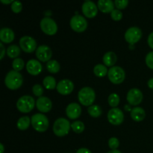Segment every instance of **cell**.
Masks as SVG:
<instances>
[{
    "label": "cell",
    "instance_id": "cell-1",
    "mask_svg": "<svg viewBox=\"0 0 153 153\" xmlns=\"http://www.w3.org/2000/svg\"><path fill=\"white\" fill-rule=\"evenodd\" d=\"M23 83V77L20 73L10 70L4 78V84L10 90H16L20 88Z\"/></svg>",
    "mask_w": 153,
    "mask_h": 153
},
{
    "label": "cell",
    "instance_id": "cell-2",
    "mask_svg": "<svg viewBox=\"0 0 153 153\" xmlns=\"http://www.w3.org/2000/svg\"><path fill=\"white\" fill-rule=\"evenodd\" d=\"M78 99L81 104L85 106H91L95 101L96 93L90 87L82 88L78 93Z\"/></svg>",
    "mask_w": 153,
    "mask_h": 153
},
{
    "label": "cell",
    "instance_id": "cell-3",
    "mask_svg": "<svg viewBox=\"0 0 153 153\" xmlns=\"http://www.w3.org/2000/svg\"><path fill=\"white\" fill-rule=\"evenodd\" d=\"M31 123L33 128L38 132H44L49 128V120L46 115L37 113L31 118Z\"/></svg>",
    "mask_w": 153,
    "mask_h": 153
},
{
    "label": "cell",
    "instance_id": "cell-4",
    "mask_svg": "<svg viewBox=\"0 0 153 153\" xmlns=\"http://www.w3.org/2000/svg\"><path fill=\"white\" fill-rule=\"evenodd\" d=\"M70 128H71V124L69 120H66L65 118L60 117L55 121L52 129L55 135L58 137H63L68 134Z\"/></svg>",
    "mask_w": 153,
    "mask_h": 153
},
{
    "label": "cell",
    "instance_id": "cell-5",
    "mask_svg": "<svg viewBox=\"0 0 153 153\" xmlns=\"http://www.w3.org/2000/svg\"><path fill=\"white\" fill-rule=\"evenodd\" d=\"M35 105V100L32 97L25 95L21 97L16 102V108L22 113H28L33 110Z\"/></svg>",
    "mask_w": 153,
    "mask_h": 153
},
{
    "label": "cell",
    "instance_id": "cell-6",
    "mask_svg": "<svg viewBox=\"0 0 153 153\" xmlns=\"http://www.w3.org/2000/svg\"><path fill=\"white\" fill-rule=\"evenodd\" d=\"M108 76L111 82L115 85L121 84L126 78V73L123 69L118 66L111 67L108 73Z\"/></svg>",
    "mask_w": 153,
    "mask_h": 153
},
{
    "label": "cell",
    "instance_id": "cell-7",
    "mask_svg": "<svg viewBox=\"0 0 153 153\" xmlns=\"http://www.w3.org/2000/svg\"><path fill=\"white\" fill-rule=\"evenodd\" d=\"M40 25L42 31L49 35H54L58 31V25L55 21L49 16L43 18L40 21Z\"/></svg>",
    "mask_w": 153,
    "mask_h": 153
},
{
    "label": "cell",
    "instance_id": "cell-8",
    "mask_svg": "<svg viewBox=\"0 0 153 153\" xmlns=\"http://www.w3.org/2000/svg\"><path fill=\"white\" fill-rule=\"evenodd\" d=\"M70 25L73 31L76 32H83L88 27V22L83 16L76 14L70 19Z\"/></svg>",
    "mask_w": 153,
    "mask_h": 153
},
{
    "label": "cell",
    "instance_id": "cell-9",
    "mask_svg": "<svg viewBox=\"0 0 153 153\" xmlns=\"http://www.w3.org/2000/svg\"><path fill=\"white\" fill-rule=\"evenodd\" d=\"M142 37V31L136 26L130 27L125 33V39L131 45L137 43Z\"/></svg>",
    "mask_w": 153,
    "mask_h": 153
},
{
    "label": "cell",
    "instance_id": "cell-10",
    "mask_svg": "<svg viewBox=\"0 0 153 153\" xmlns=\"http://www.w3.org/2000/svg\"><path fill=\"white\" fill-rule=\"evenodd\" d=\"M108 120L112 125L118 126L123 122L124 114L118 108H112L108 113Z\"/></svg>",
    "mask_w": 153,
    "mask_h": 153
},
{
    "label": "cell",
    "instance_id": "cell-11",
    "mask_svg": "<svg viewBox=\"0 0 153 153\" xmlns=\"http://www.w3.org/2000/svg\"><path fill=\"white\" fill-rule=\"evenodd\" d=\"M20 48L25 52L31 53L34 50H37V42L33 37L30 36H23L19 40Z\"/></svg>",
    "mask_w": 153,
    "mask_h": 153
},
{
    "label": "cell",
    "instance_id": "cell-12",
    "mask_svg": "<svg viewBox=\"0 0 153 153\" xmlns=\"http://www.w3.org/2000/svg\"><path fill=\"white\" fill-rule=\"evenodd\" d=\"M143 98V93L138 88H131L127 94V101L132 105H137L142 102Z\"/></svg>",
    "mask_w": 153,
    "mask_h": 153
},
{
    "label": "cell",
    "instance_id": "cell-13",
    "mask_svg": "<svg viewBox=\"0 0 153 153\" xmlns=\"http://www.w3.org/2000/svg\"><path fill=\"white\" fill-rule=\"evenodd\" d=\"M52 52L49 46H46V45H40L37 48L36 56L40 61H43V62L49 61L52 58Z\"/></svg>",
    "mask_w": 153,
    "mask_h": 153
},
{
    "label": "cell",
    "instance_id": "cell-14",
    "mask_svg": "<svg viewBox=\"0 0 153 153\" xmlns=\"http://www.w3.org/2000/svg\"><path fill=\"white\" fill-rule=\"evenodd\" d=\"M98 6L92 1H85L82 4V12L84 15L88 18H94L97 16V12H98Z\"/></svg>",
    "mask_w": 153,
    "mask_h": 153
},
{
    "label": "cell",
    "instance_id": "cell-15",
    "mask_svg": "<svg viewBox=\"0 0 153 153\" xmlns=\"http://www.w3.org/2000/svg\"><path fill=\"white\" fill-rule=\"evenodd\" d=\"M57 91L62 95H68L73 92L74 89V85L73 82L69 79H63L57 84Z\"/></svg>",
    "mask_w": 153,
    "mask_h": 153
},
{
    "label": "cell",
    "instance_id": "cell-16",
    "mask_svg": "<svg viewBox=\"0 0 153 153\" xmlns=\"http://www.w3.org/2000/svg\"><path fill=\"white\" fill-rule=\"evenodd\" d=\"M81 114H82V108L78 103H70L66 108V114L70 119H77L80 117Z\"/></svg>",
    "mask_w": 153,
    "mask_h": 153
},
{
    "label": "cell",
    "instance_id": "cell-17",
    "mask_svg": "<svg viewBox=\"0 0 153 153\" xmlns=\"http://www.w3.org/2000/svg\"><path fill=\"white\" fill-rule=\"evenodd\" d=\"M36 106L40 111L43 113L49 112L52 109V103L50 99L46 97H40L36 101Z\"/></svg>",
    "mask_w": 153,
    "mask_h": 153
},
{
    "label": "cell",
    "instance_id": "cell-18",
    "mask_svg": "<svg viewBox=\"0 0 153 153\" xmlns=\"http://www.w3.org/2000/svg\"><path fill=\"white\" fill-rule=\"evenodd\" d=\"M26 70L29 74L32 75V76H37L41 73L43 67L39 61L35 59H31L27 62Z\"/></svg>",
    "mask_w": 153,
    "mask_h": 153
},
{
    "label": "cell",
    "instance_id": "cell-19",
    "mask_svg": "<svg viewBox=\"0 0 153 153\" xmlns=\"http://www.w3.org/2000/svg\"><path fill=\"white\" fill-rule=\"evenodd\" d=\"M14 39V32L10 28H2L0 30V40L4 43H10Z\"/></svg>",
    "mask_w": 153,
    "mask_h": 153
},
{
    "label": "cell",
    "instance_id": "cell-20",
    "mask_svg": "<svg viewBox=\"0 0 153 153\" xmlns=\"http://www.w3.org/2000/svg\"><path fill=\"white\" fill-rule=\"evenodd\" d=\"M114 2L112 1L111 0H99L97 2V6L99 9L102 12L105 13H111L114 9Z\"/></svg>",
    "mask_w": 153,
    "mask_h": 153
},
{
    "label": "cell",
    "instance_id": "cell-21",
    "mask_svg": "<svg viewBox=\"0 0 153 153\" xmlns=\"http://www.w3.org/2000/svg\"><path fill=\"white\" fill-rule=\"evenodd\" d=\"M145 116H146V112L142 108L135 107L131 109V117L136 122H140L143 120Z\"/></svg>",
    "mask_w": 153,
    "mask_h": 153
},
{
    "label": "cell",
    "instance_id": "cell-22",
    "mask_svg": "<svg viewBox=\"0 0 153 153\" xmlns=\"http://www.w3.org/2000/svg\"><path fill=\"white\" fill-rule=\"evenodd\" d=\"M117 57L116 54L114 52H107L103 56V63L106 67H111L115 64L117 62Z\"/></svg>",
    "mask_w": 153,
    "mask_h": 153
},
{
    "label": "cell",
    "instance_id": "cell-23",
    "mask_svg": "<svg viewBox=\"0 0 153 153\" xmlns=\"http://www.w3.org/2000/svg\"><path fill=\"white\" fill-rule=\"evenodd\" d=\"M94 73L97 77H104L108 74V68L105 65L102 64H97L94 68Z\"/></svg>",
    "mask_w": 153,
    "mask_h": 153
},
{
    "label": "cell",
    "instance_id": "cell-24",
    "mask_svg": "<svg viewBox=\"0 0 153 153\" xmlns=\"http://www.w3.org/2000/svg\"><path fill=\"white\" fill-rule=\"evenodd\" d=\"M30 126V118L28 116H24L19 118L16 123V126L20 130H25Z\"/></svg>",
    "mask_w": 153,
    "mask_h": 153
},
{
    "label": "cell",
    "instance_id": "cell-25",
    "mask_svg": "<svg viewBox=\"0 0 153 153\" xmlns=\"http://www.w3.org/2000/svg\"><path fill=\"white\" fill-rule=\"evenodd\" d=\"M7 55L11 58H17V57L20 55V49L16 45H10L7 47Z\"/></svg>",
    "mask_w": 153,
    "mask_h": 153
},
{
    "label": "cell",
    "instance_id": "cell-26",
    "mask_svg": "<svg viewBox=\"0 0 153 153\" xmlns=\"http://www.w3.org/2000/svg\"><path fill=\"white\" fill-rule=\"evenodd\" d=\"M46 68L48 71L51 73H57L60 70L61 66L60 64L56 61V60H50L48 61L46 64Z\"/></svg>",
    "mask_w": 153,
    "mask_h": 153
},
{
    "label": "cell",
    "instance_id": "cell-27",
    "mask_svg": "<svg viewBox=\"0 0 153 153\" xmlns=\"http://www.w3.org/2000/svg\"><path fill=\"white\" fill-rule=\"evenodd\" d=\"M43 84L44 85L45 88L48 90H53L55 89V87H57L56 85V81L54 79V77L50 76H46L43 79Z\"/></svg>",
    "mask_w": 153,
    "mask_h": 153
},
{
    "label": "cell",
    "instance_id": "cell-28",
    "mask_svg": "<svg viewBox=\"0 0 153 153\" xmlns=\"http://www.w3.org/2000/svg\"><path fill=\"white\" fill-rule=\"evenodd\" d=\"M88 114L93 117H98L102 114V108L98 105H92L88 108Z\"/></svg>",
    "mask_w": 153,
    "mask_h": 153
},
{
    "label": "cell",
    "instance_id": "cell-29",
    "mask_svg": "<svg viewBox=\"0 0 153 153\" xmlns=\"http://www.w3.org/2000/svg\"><path fill=\"white\" fill-rule=\"evenodd\" d=\"M120 101V97L117 94H115V93H113V94H110L108 98V104L110 105V106H111L112 108H116L117 106L119 105Z\"/></svg>",
    "mask_w": 153,
    "mask_h": 153
},
{
    "label": "cell",
    "instance_id": "cell-30",
    "mask_svg": "<svg viewBox=\"0 0 153 153\" xmlns=\"http://www.w3.org/2000/svg\"><path fill=\"white\" fill-rule=\"evenodd\" d=\"M24 66H25V62L20 58H15L13 62H12V67H13V70H15V71H20L23 69Z\"/></svg>",
    "mask_w": 153,
    "mask_h": 153
},
{
    "label": "cell",
    "instance_id": "cell-31",
    "mask_svg": "<svg viewBox=\"0 0 153 153\" xmlns=\"http://www.w3.org/2000/svg\"><path fill=\"white\" fill-rule=\"evenodd\" d=\"M71 128L76 133H82L85 130V124L82 121H75L71 124Z\"/></svg>",
    "mask_w": 153,
    "mask_h": 153
},
{
    "label": "cell",
    "instance_id": "cell-32",
    "mask_svg": "<svg viewBox=\"0 0 153 153\" xmlns=\"http://www.w3.org/2000/svg\"><path fill=\"white\" fill-rule=\"evenodd\" d=\"M10 8L15 13H19L22 10V4L19 1H13L10 5Z\"/></svg>",
    "mask_w": 153,
    "mask_h": 153
},
{
    "label": "cell",
    "instance_id": "cell-33",
    "mask_svg": "<svg viewBox=\"0 0 153 153\" xmlns=\"http://www.w3.org/2000/svg\"><path fill=\"white\" fill-rule=\"evenodd\" d=\"M108 146L112 150H115L120 146V140L117 137H111L108 140Z\"/></svg>",
    "mask_w": 153,
    "mask_h": 153
},
{
    "label": "cell",
    "instance_id": "cell-34",
    "mask_svg": "<svg viewBox=\"0 0 153 153\" xmlns=\"http://www.w3.org/2000/svg\"><path fill=\"white\" fill-rule=\"evenodd\" d=\"M32 91L33 94L36 96V97H42V94H43V89L42 88V86L39 84H36L33 86L32 88Z\"/></svg>",
    "mask_w": 153,
    "mask_h": 153
},
{
    "label": "cell",
    "instance_id": "cell-35",
    "mask_svg": "<svg viewBox=\"0 0 153 153\" xmlns=\"http://www.w3.org/2000/svg\"><path fill=\"white\" fill-rule=\"evenodd\" d=\"M111 16L114 20H120L123 18V13L119 10V9H114L113 11L111 13Z\"/></svg>",
    "mask_w": 153,
    "mask_h": 153
},
{
    "label": "cell",
    "instance_id": "cell-36",
    "mask_svg": "<svg viewBox=\"0 0 153 153\" xmlns=\"http://www.w3.org/2000/svg\"><path fill=\"white\" fill-rule=\"evenodd\" d=\"M128 4V0H116L114 4L118 9H124L127 7Z\"/></svg>",
    "mask_w": 153,
    "mask_h": 153
},
{
    "label": "cell",
    "instance_id": "cell-37",
    "mask_svg": "<svg viewBox=\"0 0 153 153\" xmlns=\"http://www.w3.org/2000/svg\"><path fill=\"white\" fill-rule=\"evenodd\" d=\"M146 64L150 69L153 70V51L149 52L146 56Z\"/></svg>",
    "mask_w": 153,
    "mask_h": 153
},
{
    "label": "cell",
    "instance_id": "cell-38",
    "mask_svg": "<svg viewBox=\"0 0 153 153\" xmlns=\"http://www.w3.org/2000/svg\"><path fill=\"white\" fill-rule=\"evenodd\" d=\"M147 42H148V44H149V46H150V48L153 49V31L152 33H150V34H149V37H148Z\"/></svg>",
    "mask_w": 153,
    "mask_h": 153
},
{
    "label": "cell",
    "instance_id": "cell-39",
    "mask_svg": "<svg viewBox=\"0 0 153 153\" xmlns=\"http://www.w3.org/2000/svg\"><path fill=\"white\" fill-rule=\"evenodd\" d=\"M0 46H1V57H0V58L2 59L4 56V54H5V49H4V46L2 43H0Z\"/></svg>",
    "mask_w": 153,
    "mask_h": 153
},
{
    "label": "cell",
    "instance_id": "cell-40",
    "mask_svg": "<svg viewBox=\"0 0 153 153\" xmlns=\"http://www.w3.org/2000/svg\"><path fill=\"white\" fill-rule=\"evenodd\" d=\"M76 153H91V152L87 148H80L79 149H78Z\"/></svg>",
    "mask_w": 153,
    "mask_h": 153
},
{
    "label": "cell",
    "instance_id": "cell-41",
    "mask_svg": "<svg viewBox=\"0 0 153 153\" xmlns=\"http://www.w3.org/2000/svg\"><path fill=\"white\" fill-rule=\"evenodd\" d=\"M147 85L149 88H151V89L153 90V78H152V79H150L149 81H148Z\"/></svg>",
    "mask_w": 153,
    "mask_h": 153
},
{
    "label": "cell",
    "instance_id": "cell-42",
    "mask_svg": "<svg viewBox=\"0 0 153 153\" xmlns=\"http://www.w3.org/2000/svg\"><path fill=\"white\" fill-rule=\"evenodd\" d=\"M1 1L2 3H4V4H10V3H13V1H12V0H1Z\"/></svg>",
    "mask_w": 153,
    "mask_h": 153
},
{
    "label": "cell",
    "instance_id": "cell-43",
    "mask_svg": "<svg viewBox=\"0 0 153 153\" xmlns=\"http://www.w3.org/2000/svg\"><path fill=\"white\" fill-rule=\"evenodd\" d=\"M107 153H122L120 151L117 150V149H115V150H111L109 152H108Z\"/></svg>",
    "mask_w": 153,
    "mask_h": 153
},
{
    "label": "cell",
    "instance_id": "cell-44",
    "mask_svg": "<svg viewBox=\"0 0 153 153\" xmlns=\"http://www.w3.org/2000/svg\"><path fill=\"white\" fill-rule=\"evenodd\" d=\"M0 146H1V152L0 153H3L4 152V146L2 143H0Z\"/></svg>",
    "mask_w": 153,
    "mask_h": 153
}]
</instances>
